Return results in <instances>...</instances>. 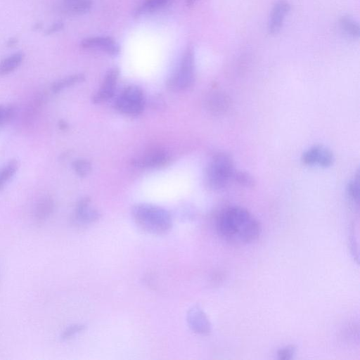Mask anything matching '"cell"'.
<instances>
[{
  "instance_id": "277c9868",
  "label": "cell",
  "mask_w": 360,
  "mask_h": 360,
  "mask_svg": "<svg viewBox=\"0 0 360 360\" xmlns=\"http://www.w3.org/2000/svg\"><path fill=\"white\" fill-rule=\"evenodd\" d=\"M195 56L192 46H188L180 62L179 68L168 81V86L175 91L189 87L194 81Z\"/></svg>"
},
{
  "instance_id": "4316f807",
  "label": "cell",
  "mask_w": 360,
  "mask_h": 360,
  "mask_svg": "<svg viewBox=\"0 0 360 360\" xmlns=\"http://www.w3.org/2000/svg\"><path fill=\"white\" fill-rule=\"evenodd\" d=\"M64 27V23L62 21H57L50 25L44 31L45 34L50 35L56 32H60Z\"/></svg>"
},
{
  "instance_id": "3957f363",
  "label": "cell",
  "mask_w": 360,
  "mask_h": 360,
  "mask_svg": "<svg viewBox=\"0 0 360 360\" xmlns=\"http://www.w3.org/2000/svg\"><path fill=\"white\" fill-rule=\"evenodd\" d=\"M234 171L231 158L225 153H219L212 157L206 167L205 183L213 190L224 188L232 179Z\"/></svg>"
},
{
  "instance_id": "f546056e",
  "label": "cell",
  "mask_w": 360,
  "mask_h": 360,
  "mask_svg": "<svg viewBox=\"0 0 360 360\" xmlns=\"http://www.w3.org/2000/svg\"><path fill=\"white\" fill-rule=\"evenodd\" d=\"M59 127L60 129H64L67 128L68 126H67L66 122H65L64 121H60L59 122Z\"/></svg>"
},
{
  "instance_id": "603a6c76",
  "label": "cell",
  "mask_w": 360,
  "mask_h": 360,
  "mask_svg": "<svg viewBox=\"0 0 360 360\" xmlns=\"http://www.w3.org/2000/svg\"><path fill=\"white\" fill-rule=\"evenodd\" d=\"M232 179L246 187H252L255 184L252 176L248 173L242 171L235 170Z\"/></svg>"
},
{
  "instance_id": "ac0fdd59",
  "label": "cell",
  "mask_w": 360,
  "mask_h": 360,
  "mask_svg": "<svg viewBox=\"0 0 360 360\" xmlns=\"http://www.w3.org/2000/svg\"><path fill=\"white\" fill-rule=\"evenodd\" d=\"M53 210V202L50 198L41 200L36 207L35 218L41 221L47 219Z\"/></svg>"
},
{
  "instance_id": "8fae6325",
  "label": "cell",
  "mask_w": 360,
  "mask_h": 360,
  "mask_svg": "<svg viewBox=\"0 0 360 360\" xmlns=\"http://www.w3.org/2000/svg\"><path fill=\"white\" fill-rule=\"evenodd\" d=\"M169 160L168 154L162 150H154L147 153L136 160V165L142 167L156 168L166 165Z\"/></svg>"
},
{
  "instance_id": "44dd1931",
  "label": "cell",
  "mask_w": 360,
  "mask_h": 360,
  "mask_svg": "<svg viewBox=\"0 0 360 360\" xmlns=\"http://www.w3.org/2000/svg\"><path fill=\"white\" fill-rule=\"evenodd\" d=\"M347 195L350 201L358 205L359 200V175L356 174L348 184L347 187Z\"/></svg>"
},
{
  "instance_id": "4fadbf2b",
  "label": "cell",
  "mask_w": 360,
  "mask_h": 360,
  "mask_svg": "<svg viewBox=\"0 0 360 360\" xmlns=\"http://www.w3.org/2000/svg\"><path fill=\"white\" fill-rule=\"evenodd\" d=\"M22 52L14 53L0 61V76L6 75L18 68L23 61Z\"/></svg>"
},
{
  "instance_id": "6da1fadb",
  "label": "cell",
  "mask_w": 360,
  "mask_h": 360,
  "mask_svg": "<svg viewBox=\"0 0 360 360\" xmlns=\"http://www.w3.org/2000/svg\"><path fill=\"white\" fill-rule=\"evenodd\" d=\"M217 231L225 240L235 244H247L258 238L261 225L246 209L229 207L221 212L217 219Z\"/></svg>"
},
{
  "instance_id": "9a60e30c",
  "label": "cell",
  "mask_w": 360,
  "mask_h": 360,
  "mask_svg": "<svg viewBox=\"0 0 360 360\" xmlns=\"http://www.w3.org/2000/svg\"><path fill=\"white\" fill-rule=\"evenodd\" d=\"M92 6L91 0H75L64 4L65 11L72 15H79L87 13Z\"/></svg>"
},
{
  "instance_id": "83f0119b",
  "label": "cell",
  "mask_w": 360,
  "mask_h": 360,
  "mask_svg": "<svg viewBox=\"0 0 360 360\" xmlns=\"http://www.w3.org/2000/svg\"><path fill=\"white\" fill-rule=\"evenodd\" d=\"M17 43V39L15 38H11L10 39H8V41H7V46H13L14 45H15Z\"/></svg>"
},
{
  "instance_id": "d6986e66",
  "label": "cell",
  "mask_w": 360,
  "mask_h": 360,
  "mask_svg": "<svg viewBox=\"0 0 360 360\" xmlns=\"http://www.w3.org/2000/svg\"><path fill=\"white\" fill-rule=\"evenodd\" d=\"M169 0H146L134 12V16L153 12L167 4Z\"/></svg>"
},
{
  "instance_id": "7c38bea8",
  "label": "cell",
  "mask_w": 360,
  "mask_h": 360,
  "mask_svg": "<svg viewBox=\"0 0 360 360\" xmlns=\"http://www.w3.org/2000/svg\"><path fill=\"white\" fill-rule=\"evenodd\" d=\"M100 214L94 208L90 206V200L88 198L81 200L76 207L75 217L79 224H90L96 221Z\"/></svg>"
},
{
  "instance_id": "7402d4cb",
  "label": "cell",
  "mask_w": 360,
  "mask_h": 360,
  "mask_svg": "<svg viewBox=\"0 0 360 360\" xmlns=\"http://www.w3.org/2000/svg\"><path fill=\"white\" fill-rule=\"evenodd\" d=\"M15 108L11 105H0V127L6 124L14 117Z\"/></svg>"
},
{
  "instance_id": "d4e9b609",
  "label": "cell",
  "mask_w": 360,
  "mask_h": 360,
  "mask_svg": "<svg viewBox=\"0 0 360 360\" xmlns=\"http://www.w3.org/2000/svg\"><path fill=\"white\" fill-rule=\"evenodd\" d=\"M295 352V346L288 345L278 349L277 352V356L278 358L281 360H289L293 358Z\"/></svg>"
},
{
  "instance_id": "30bf717a",
  "label": "cell",
  "mask_w": 360,
  "mask_h": 360,
  "mask_svg": "<svg viewBox=\"0 0 360 360\" xmlns=\"http://www.w3.org/2000/svg\"><path fill=\"white\" fill-rule=\"evenodd\" d=\"M83 49H99L110 56H117L120 51L118 44L110 37H89L81 41Z\"/></svg>"
},
{
  "instance_id": "484cf974",
  "label": "cell",
  "mask_w": 360,
  "mask_h": 360,
  "mask_svg": "<svg viewBox=\"0 0 360 360\" xmlns=\"http://www.w3.org/2000/svg\"><path fill=\"white\" fill-rule=\"evenodd\" d=\"M84 329V326L82 324H75L67 328L62 335V338L68 340L75 335L82 332Z\"/></svg>"
},
{
  "instance_id": "f1b7e54d",
  "label": "cell",
  "mask_w": 360,
  "mask_h": 360,
  "mask_svg": "<svg viewBox=\"0 0 360 360\" xmlns=\"http://www.w3.org/2000/svg\"><path fill=\"white\" fill-rule=\"evenodd\" d=\"M198 0H186V5L188 7L193 6Z\"/></svg>"
},
{
  "instance_id": "7a4b0ae2",
  "label": "cell",
  "mask_w": 360,
  "mask_h": 360,
  "mask_svg": "<svg viewBox=\"0 0 360 360\" xmlns=\"http://www.w3.org/2000/svg\"><path fill=\"white\" fill-rule=\"evenodd\" d=\"M131 214L139 229L148 233L165 234L172 226V219L169 212L157 205L137 204L132 207Z\"/></svg>"
},
{
  "instance_id": "ba28073f",
  "label": "cell",
  "mask_w": 360,
  "mask_h": 360,
  "mask_svg": "<svg viewBox=\"0 0 360 360\" xmlns=\"http://www.w3.org/2000/svg\"><path fill=\"white\" fill-rule=\"evenodd\" d=\"M290 10V4L285 0H279L273 6L269 21L268 32L276 34L281 30L285 16Z\"/></svg>"
},
{
  "instance_id": "9c48e42d",
  "label": "cell",
  "mask_w": 360,
  "mask_h": 360,
  "mask_svg": "<svg viewBox=\"0 0 360 360\" xmlns=\"http://www.w3.org/2000/svg\"><path fill=\"white\" fill-rule=\"evenodd\" d=\"M187 322L191 329L200 335H207L211 332V323L203 310L195 306L187 314Z\"/></svg>"
},
{
  "instance_id": "52a82bcc",
  "label": "cell",
  "mask_w": 360,
  "mask_h": 360,
  "mask_svg": "<svg viewBox=\"0 0 360 360\" xmlns=\"http://www.w3.org/2000/svg\"><path fill=\"white\" fill-rule=\"evenodd\" d=\"M119 69L111 68L105 75L104 80L96 93L92 97L94 103H101L112 97L117 85Z\"/></svg>"
},
{
  "instance_id": "cb8c5ba5",
  "label": "cell",
  "mask_w": 360,
  "mask_h": 360,
  "mask_svg": "<svg viewBox=\"0 0 360 360\" xmlns=\"http://www.w3.org/2000/svg\"><path fill=\"white\" fill-rule=\"evenodd\" d=\"M72 167L75 172L82 177L86 176L91 171V164L84 159L75 160L72 162Z\"/></svg>"
},
{
  "instance_id": "5bb4252c",
  "label": "cell",
  "mask_w": 360,
  "mask_h": 360,
  "mask_svg": "<svg viewBox=\"0 0 360 360\" xmlns=\"http://www.w3.org/2000/svg\"><path fill=\"white\" fill-rule=\"evenodd\" d=\"M338 24L340 29L345 35L352 39H359V25L352 18L343 15L339 19Z\"/></svg>"
},
{
  "instance_id": "1f68e13d",
  "label": "cell",
  "mask_w": 360,
  "mask_h": 360,
  "mask_svg": "<svg viewBox=\"0 0 360 360\" xmlns=\"http://www.w3.org/2000/svg\"><path fill=\"white\" fill-rule=\"evenodd\" d=\"M75 0H64V4H68V3H70V2H72Z\"/></svg>"
},
{
  "instance_id": "8992f818",
  "label": "cell",
  "mask_w": 360,
  "mask_h": 360,
  "mask_svg": "<svg viewBox=\"0 0 360 360\" xmlns=\"http://www.w3.org/2000/svg\"><path fill=\"white\" fill-rule=\"evenodd\" d=\"M301 160L304 165L328 167L331 166L335 157L333 152L323 146H314L303 153Z\"/></svg>"
},
{
  "instance_id": "e0dca14e",
  "label": "cell",
  "mask_w": 360,
  "mask_h": 360,
  "mask_svg": "<svg viewBox=\"0 0 360 360\" xmlns=\"http://www.w3.org/2000/svg\"><path fill=\"white\" fill-rule=\"evenodd\" d=\"M84 78L85 77L83 74H75L70 75L55 82L51 86V90L54 93L59 92L68 86L84 81Z\"/></svg>"
},
{
  "instance_id": "2e32d148",
  "label": "cell",
  "mask_w": 360,
  "mask_h": 360,
  "mask_svg": "<svg viewBox=\"0 0 360 360\" xmlns=\"http://www.w3.org/2000/svg\"><path fill=\"white\" fill-rule=\"evenodd\" d=\"M228 104L226 97L217 92L209 96L206 102L207 108L213 112H220L226 110Z\"/></svg>"
},
{
  "instance_id": "4dcf8cb0",
  "label": "cell",
  "mask_w": 360,
  "mask_h": 360,
  "mask_svg": "<svg viewBox=\"0 0 360 360\" xmlns=\"http://www.w3.org/2000/svg\"><path fill=\"white\" fill-rule=\"evenodd\" d=\"M42 27V25L40 22H37L34 26V29H40Z\"/></svg>"
},
{
  "instance_id": "5b68a950",
  "label": "cell",
  "mask_w": 360,
  "mask_h": 360,
  "mask_svg": "<svg viewBox=\"0 0 360 360\" xmlns=\"http://www.w3.org/2000/svg\"><path fill=\"white\" fill-rule=\"evenodd\" d=\"M115 104L117 110L123 114L139 115L143 111L145 105L143 93L136 86H129L120 93Z\"/></svg>"
},
{
  "instance_id": "ffe728a7",
  "label": "cell",
  "mask_w": 360,
  "mask_h": 360,
  "mask_svg": "<svg viewBox=\"0 0 360 360\" xmlns=\"http://www.w3.org/2000/svg\"><path fill=\"white\" fill-rule=\"evenodd\" d=\"M18 165L16 160H11L0 168V188L15 174Z\"/></svg>"
}]
</instances>
